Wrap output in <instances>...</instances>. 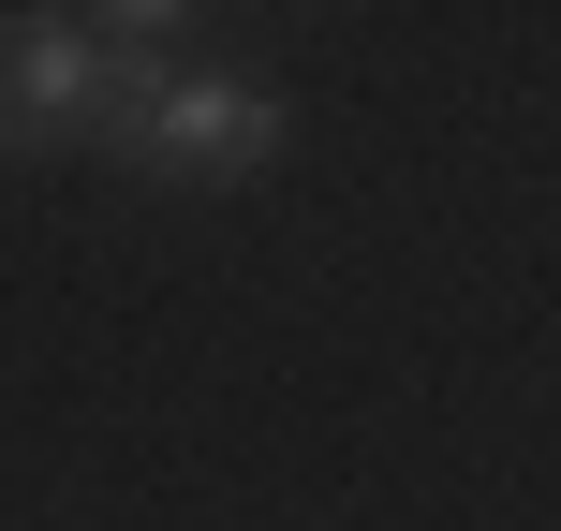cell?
<instances>
[{
	"instance_id": "6da1fadb",
	"label": "cell",
	"mask_w": 561,
	"mask_h": 531,
	"mask_svg": "<svg viewBox=\"0 0 561 531\" xmlns=\"http://www.w3.org/2000/svg\"><path fill=\"white\" fill-rule=\"evenodd\" d=\"M148 30H178V15H15V30H0V148L59 134L104 74H134Z\"/></svg>"
},
{
	"instance_id": "7a4b0ae2",
	"label": "cell",
	"mask_w": 561,
	"mask_h": 531,
	"mask_svg": "<svg viewBox=\"0 0 561 531\" xmlns=\"http://www.w3.org/2000/svg\"><path fill=\"white\" fill-rule=\"evenodd\" d=\"M266 148H280V104L237 89V74H193V89H148L134 104V163L148 177H252Z\"/></svg>"
}]
</instances>
